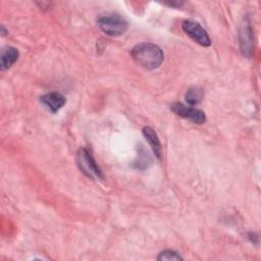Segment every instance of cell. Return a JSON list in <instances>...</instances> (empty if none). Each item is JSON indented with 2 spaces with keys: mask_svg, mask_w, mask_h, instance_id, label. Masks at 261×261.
I'll list each match as a JSON object with an SVG mask.
<instances>
[{
  "mask_svg": "<svg viewBox=\"0 0 261 261\" xmlns=\"http://www.w3.org/2000/svg\"><path fill=\"white\" fill-rule=\"evenodd\" d=\"M77 166L82 172L91 178H103V173L94 157L86 148H80L76 153Z\"/></svg>",
  "mask_w": 261,
  "mask_h": 261,
  "instance_id": "obj_3",
  "label": "cell"
},
{
  "mask_svg": "<svg viewBox=\"0 0 261 261\" xmlns=\"http://www.w3.org/2000/svg\"><path fill=\"white\" fill-rule=\"evenodd\" d=\"M165 4H167L171 7H174V6L177 7V6H180L181 4H184V2H181V1H171V2H165Z\"/></svg>",
  "mask_w": 261,
  "mask_h": 261,
  "instance_id": "obj_12",
  "label": "cell"
},
{
  "mask_svg": "<svg viewBox=\"0 0 261 261\" xmlns=\"http://www.w3.org/2000/svg\"><path fill=\"white\" fill-rule=\"evenodd\" d=\"M40 102L52 113L58 112L65 104L64 96L58 92H50L40 97Z\"/></svg>",
  "mask_w": 261,
  "mask_h": 261,
  "instance_id": "obj_7",
  "label": "cell"
},
{
  "mask_svg": "<svg viewBox=\"0 0 261 261\" xmlns=\"http://www.w3.org/2000/svg\"><path fill=\"white\" fill-rule=\"evenodd\" d=\"M170 109L173 113H175L177 116H180L182 118L189 119L193 123L202 124L206 121V115L205 113L197 108L186 106L179 102H174L170 105Z\"/></svg>",
  "mask_w": 261,
  "mask_h": 261,
  "instance_id": "obj_5",
  "label": "cell"
},
{
  "mask_svg": "<svg viewBox=\"0 0 261 261\" xmlns=\"http://www.w3.org/2000/svg\"><path fill=\"white\" fill-rule=\"evenodd\" d=\"M181 28L184 32L199 45L203 47H209L211 45V41L207 32L201 27L200 23L188 19L182 22Z\"/></svg>",
  "mask_w": 261,
  "mask_h": 261,
  "instance_id": "obj_4",
  "label": "cell"
},
{
  "mask_svg": "<svg viewBox=\"0 0 261 261\" xmlns=\"http://www.w3.org/2000/svg\"><path fill=\"white\" fill-rule=\"evenodd\" d=\"M186 101L190 105H197L203 98V92L198 88H190L186 93Z\"/></svg>",
  "mask_w": 261,
  "mask_h": 261,
  "instance_id": "obj_10",
  "label": "cell"
},
{
  "mask_svg": "<svg viewBox=\"0 0 261 261\" xmlns=\"http://www.w3.org/2000/svg\"><path fill=\"white\" fill-rule=\"evenodd\" d=\"M130 55L138 65L148 70L158 68L164 59L161 48L152 43H140L136 45L132 49Z\"/></svg>",
  "mask_w": 261,
  "mask_h": 261,
  "instance_id": "obj_1",
  "label": "cell"
},
{
  "mask_svg": "<svg viewBox=\"0 0 261 261\" xmlns=\"http://www.w3.org/2000/svg\"><path fill=\"white\" fill-rule=\"evenodd\" d=\"M184 258L173 250H164L159 253L157 256V260H182Z\"/></svg>",
  "mask_w": 261,
  "mask_h": 261,
  "instance_id": "obj_11",
  "label": "cell"
},
{
  "mask_svg": "<svg viewBox=\"0 0 261 261\" xmlns=\"http://www.w3.org/2000/svg\"><path fill=\"white\" fill-rule=\"evenodd\" d=\"M143 135L146 138V140L148 141L150 147L152 148L153 153L155 154V156L161 160L162 157V147H161V143L158 139L157 134L155 133V130L150 127V126H145L143 127Z\"/></svg>",
  "mask_w": 261,
  "mask_h": 261,
  "instance_id": "obj_8",
  "label": "cell"
},
{
  "mask_svg": "<svg viewBox=\"0 0 261 261\" xmlns=\"http://www.w3.org/2000/svg\"><path fill=\"white\" fill-rule=\"evenodd\" d=\"M19 52L16 48L8 46L2 49L0 56V67L2 70H6L12 66V64L18 59Z\"/></svg>",
  "mask_w": 261,
  "mask_h": 261,
  "instance_id": "obj_9",
  "label": "cell"
},
{
  "mask_svg": "<svg viewBox=\"0 0 261 261\" xmlns=\"http://www.w3.org/2000/svg\"><path fill=\"white\" fill-rule=\"evenodd\" d=\"M239 42L242 54L246 57H251L253 52V35L252 28L248 20H245L240 27Z\"/></svg>",
  "mask_w": 261,
  "mask_h": 261,
  "instance_id": "obj_6",
  "label": "cell"
},
{
  "mask_svg": "<svg viewBox=\"0 0 261 261\" xmlns=\"http://www.w3.org/2000/svg\"><path fill=\"white\" fill-rule=\"evenodd\" d=\"M97 23L101 31L110 37H118L123 35L127 29V21L119 14L107 13L97 18Z\"/></svg>",
  "mask_w": 261,
  "mask_h": 261,
  "instance_id": "obj_2",
  "label": "cell"
}]
</instances>
